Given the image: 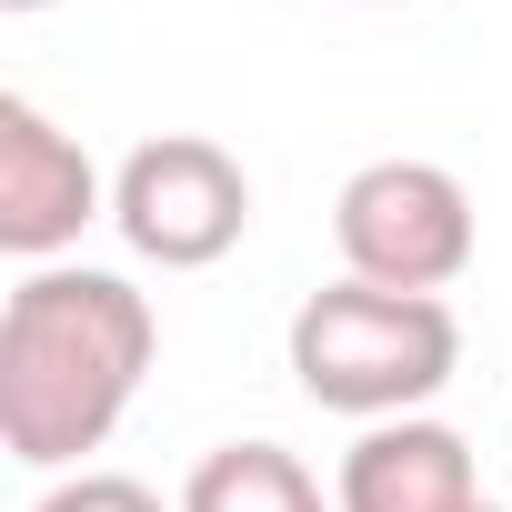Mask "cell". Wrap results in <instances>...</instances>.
<instances>
[{"label":"cell","mask_w":512,"mask_h":512,"mask_svg":"<svg viewBox=\"0 0 512 512\" xmlns=\"http://www.w3.org/2000/svg\"><path fill=\"white\" fill-rule=\"evenodd\" d=\"M161 352L151 292L91 262H51L0 312V442L21 472H71L101 452Z\"/></svg>","instance_id":"1"},{"label":"cell","mask_w":512,"mask_h":512,"mask_svg":"<svg viewBox=\"0 0 512 512\" xmlns=\"http://www.w3.org/2000/svg\"><path fill=\"white\" fill-rule=\"evenodd\" d=\"M462 372V322L442 292H382V282H332L292 312V382L322 412L352 422H402Z\"/></svg>","instance_id":"2"},{"label":"cell","mask_w":512,"mask_h":512,"mask_svg":"<svg viewBox=\"0 0 512 512\" xmlns=\"http://www.w3.org/2000/svg\"><path fill=\"white\" fill-rule=\"evenodd\" d=\"M332 241H342V272L382 282V292H452L482 251L472 191L442 161H362L332 201Z\"/></svg>","instance_id":"3"},{"label":"cell","mask_w":512,"mask_h":512,"mask_svg":"<svg viewBox=\"0 0 512 512\" xmlns=\"http://www.w3.org/2000/svg\"><path fill=\"white\" fill-rule=\"evenodd\" d=\"M111 221H121V241L141 251V262H161V272H211L221 251L251 231V181H241V161H231L221 141L161 131V141H141V151L111 171Z\"/></svg>","instance_id":"4"},{"label":"cell","mask_w":512,"mask_h":512,"mask_svg":"<svg viewBox=\"0 0 512 512\" xmlns=\"http://www.w3.org/2000/svg\"><path fill=\"white\" fill-rule=\"evenodd\" d=\"M111 211L91 151L21 91H0V251H21V262L51 272V251H71L91 221Z\"/></svg>","instance_id":"5"},{"label":"cell","mask_w":512,"mask_h":512,"mask_svg":"<svg viewBox=\"0 0 512 512\" xmlns=\"http://www.w3.org/2000/svg\"><path fill=\"white\" fill-rule=\"evenodd\" d=\"M342 512H482V482H472V442L452 422H372L352 452H342V482H332Z\"/></svg>","instance_id":"6"},{"label":"cell","mask_w":512,"mask_h":512,"mask_svg":"<svg viewBox=\"0 0 512 512\" xmlns=\"http://www.w3.org/2000/svg\"><path fill=\"white\" fill-rule=\"evenodd\" d=\"M181 512H342V502H322V482L282 442H221V452L191 462Z\"/></svg>","instance_id":"7"},{"label":"cell","mask_w":512,"mask_h":512,"mask_svg":"<svg viewBox=\"0 0 512 512\" xmlns=\"http://www.w3.org/2000/svg\"><path fill=\"white\" fill-rule=\"evenodd\" d=\"M31 512H161V492L131 482V472H71V482H51Z\"/></svg>","instance_id":"8"},{"label":"cell","mask_w":512,"mask_h":512,"mask_svg":"<svg viewBox=\"0 0 512 512\" xmlns=\"http://www.w3.org/2000/svg\"><path fill=\"white\" fill-rule=\"evenodd\" d=\"M0 11H51V0H0Z\"/></svg>","instance_id":"9"},{"label":"cell","mask_w":512,"mask_h":512,"mask_svg":"<svg viewBox=\"0 0 512 512\" xmlns=\"http://www.w3.org/2000/svg\"><path fill=\"white\" fill-rule=\"evenodd\" d=\"M372 11H392V0H372Z\"/></svg>","instance_id":"10"},{"label":"cell","mask_w":512,"mask_h":512,"mask_svg":"<svg viewBox=\"0 0 512 512\" xmlns=\"http://www.w3.org/2000/svg\"><path fill=\"white\" fill-rule=\"evenodd\" d=\"M482 512H492V502H482Z\"/></svg>","instance_id":"11"}]
</instances>
